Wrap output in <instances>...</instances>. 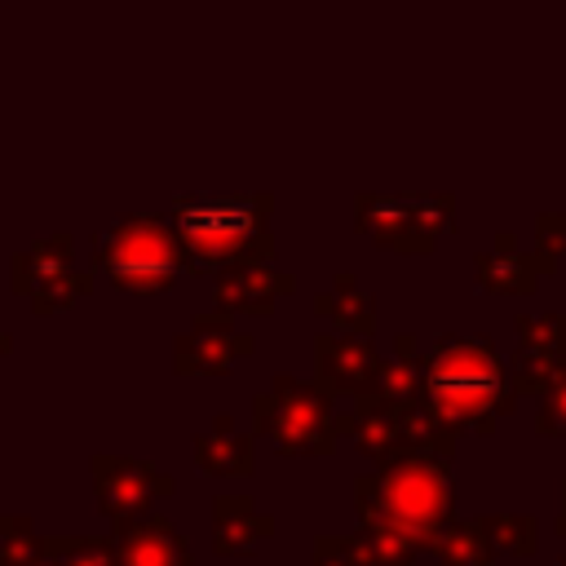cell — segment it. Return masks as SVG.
I'll use <instances>...</instances> for the list:
<instances>
[{"mask_svg":"<svg viewBox=\"0 0 566 566\" xmlns=\"http://www.w3.org/2000/svg\"><path fill=\"white\" fill-rule=\"evenodd\" d=\"M517 407V394L509 385L504 363L495 358V345L482 336L442 332L424 358V385H420V411L460 438V429L486 433L495 416H509Z\"/></svg>","mask_w":566,"mask_h":566,"instance_id":"obj_1","label":"cell"},{"mask_svg":"<svg viewBox=\"0 0 566 566\" xmlns=\"http://www.w3.org/2000/svg\"><path fill=\"white\" fill-rule=\"evenodd\" d=\"M354 509L363 517L394 522L411 531L416 539H429L451 517V455L438 451H407L394 460H380L376 473H363L354 482Z\"/></svg>","mask_w":566,"mask_h":566,"instance_id":"obj_2","label":"cell"},{"mask_svg":"<svg viewBox=\"0 0 566 566\" xmlns=\"http://www.w3.org/2000/svg\"><path fill=\"white\" fill-rule=\"evenodd\" d=\"M270 195H217V199H177L172 226L177 243L190 256V270L208 265H265L274 256L270 239Z\"/></svg>","mask_w":566,"mask_h":566,"instance_id":"obj_3","label":"cell"},{"mask_svg":"<svg viewBox=\"0 0 566 566\" xmlns=\"http://www.w3.org/2000/svg\"><path fill=\"white\" fill-rule=\"evenodd\" d=\"M336 438H354V447L367 460H394L407 451H438V455H455V433L438 429L420 407H402V402H385L380 394H363L354 398L345 411L332 416Z\"/></svg>","mask_w":566,"mask_h":566,"instance_id":"obj_4","label":"cell"},{"mask_svg":"<svg viewBox=\"0 0 566 566\" xmlns=\"http://www.w3.org/2000/svg\"><path fill=\"white\" fill-rule=\"evenodd\" d=\"M332 398L296 376H279L256 402L252 424L261 438H270L283 455H332L336 451V424H332Z\"/></svg>","mask_w":566,"mask_h":566,"instance_id":"obj_5","label":"cell"},{"mask_svg":"<svg viewBox=\"0 0 566 566\" xmlns=\"http://www.w3.org/2000/svg\"><path fill=\"white\" fill-rule=\"evenodd\" d=\"M451 195H358L354 221L367 239H376L389 252H433L438 239L451 230Z\"/></svg>","mask_w":566,"mask_h":566,"instance_id":"obj_6","label":"cell"},{"mask_svg":"<svg viewBox=\"0 0 566 566\" xmlns=\"http://www.w3.org/2000/svg\"><path fill=\"white\" fill-rule=\"evenodd\" d=\"M97 265L124 292H164L181 270H190V256L159 221H128L106 239Z\"/></svg>","mask_w":566,"mask_h":566,"instance_id":"obj_7","label":"cell"},{"mask_svg":"<svg viewBox=\"0 0 566 566\" xmlns=\"http://www.w3.org/2000/svg\"><path fill=\"white\" fill-rule=\"evenodd\" d=\"M566 367V314H517V354L509 367L513 394H544Z\"/></svg>","mask_w":566,"mask_h":566,"instance_id":"obj_8","label":"cell"},{"mask_svg":"<svg viewBox=\"0 0 566 566\" xmlns=\"http://www.w3.org/2000/svg\"><path fill=\"white\" fill-rule=\"evenodd\" d=\"M376 349L371 336H349V332H318L314 336V385L332 394L363 398L376 389Z\"/></svg>","mask_w":566,"mask_h":566,"instance_id":"obj_9","label":"cell"},{"mask_svg":"<svg viewBox=\"0 0 566 566\" xmlns=\"http://www.w3.org/2000/svg\"><path fill=\"white\" fill-rule=\"evenodd\" d=\"M172 349H177L172 363H177L181 376H221V371H230L243 354H252V336L239 332V327L230 323V314L221 310V314H199L195 327H190Z\"/></svg>","mask_w":566,"mask_h":566,"instance_id":"obj_10","label":"cell"},{"mask_svg":"<svg viewBox=\"0 0 566 566\" xmlns=\"http://www.w3.org/2000/svg\"><path fill=\"white\" fill-rule=\"evenodd\" d=\"M212 292L226 314H270L279 305V296L296 292V279L287 270H270V265H226Z\"/></svg>","mask_w":566,"mask_h":566,"instance_id":"obj_11","label":"cell"},{"mask_svg":"<svg viewBox=\"0 0 566 566\" xmlns=\"http://www.w3.org/2000/svg\"><path fill=\"white\" fill-rule=\"evenodd\" d=\"M97 491H102V509L111 517H133L142 513L155 495H168L172 482L164 473H155L150 464L137 460H97Z\"/></svg>","mask_w":566,"mask_h":566,"instance_id":"obj_12","label":"cell"},{"mask_svg":"<svg viewBox=\"0 0 566 566\" xmlns=\"http://www.w3.org/2000/svg\"><path fill=\"white\" fill-rule=\"evenodd\" d=\"M473 270H478V283L495 296H531L539 287V261L535 252L517 248V234H500L495 252H482Z\"/></svg>","mask_w":566,"mask_h":566,"instance_id":"obj_13","label":"cell"},{"mask_svg":"<svg viewBox=\"0 0 566 566\" xmlns=\"http://www.w3.org/2000/svg\"><path fill=\"white\" fill-rule=\"evenodd\" d=\"M115 557H119V566H190L186 539H181V535L172 531V522H164V517L119 526Z\"/></svg>","mask_w":566,"mask_h":566,"instance_id":"obj_14","label":"cell"},{"mask_svg":"<svg viewBox=\"0 0 566 566\" xmlns=\"http://www.w3.org/2000/svg\"><path fill=\"white\" fill-rule=\"evenodd\" d=\"M212 522H217V553L221 557L252 553L256 544H265L274 535V517L261 513V509H252L248 495H217Z\"/></svg>","mask_w":566,"mask_h":566,"instance_id":"obj_15","label":"cell"},{"mask_svg":"<svg viewBox=\"0 0 566 566\" xmlns=\"http://www.w3.org/2000/svg\"><path fill=\"white\" fill-rule=\"evenodd\" d=\"M195 460L203 473H217V478H252L256 469L252 433H239L230 416H217L212 429L195 438Z\"/></svg>","mask_w":566,"mask_h":566,"instance_id":"obj_16","label":"cell"},{"mask_svg":"<svg viewBox=\"0 0 566 566\" xmlns=\"http://www.w3.org/2000/svg\"><path fill=\"white\" fill-rule=\"evenodd\" d=\"M314 314L327 318L336 332H349V336H371V327H376V305L358 287L354 274H336L332 287L314 296Z\"/></svg>","mask_w":566,"mask_h":566,"instance_id":"obj_17","label":"cell"},{"mask_svg":"<svg viewBox=\"0 0 566 566\" xmlns=\"http://www.w3.org/2000/svg\"><path fill=\"white\" fill-rule=\"evenodd\" d=\"M398 354L394 358H380L376 367V389L385 402H402V407H420V385H424V354H420V340L411 332H398Z\"/></svg>","mask_w":566,"mask_h":566,"instance_id":"obj_18","label":"cell"},{"mask_svg":"<svg viewBox=\"0 0 566 566\" xmlns=\"http://www.w3.org/2000/svg\"><path fill=\"white\" fill-rule=\"evenodd\" d=\"M438 566H491L495 535H491V517H464V522H447L433 539H429Z\"/></svg>","mask_w":566,"mask_h":566,"instance_id":"obj_19","label":"cell"},{"mask_svg":"<svg viewBox=\"0 0 566 566\" xmlns=\"http://www.w3.org/2000/svg\"><path fill=\"white\" fill-rule=\"evenodd\" d=\"M424 548V539H416L411 531L380 522V517H363L354 531V553L358 566H411V557Z\"/></svg>","mask_w":566,"mask_h":566,"instance_id":"obj_20","label":"cell"},{"mask_svg":"<svg viewBox=\"0 0 566 566\" xmlns=\"http://www.w3.org/2000/svg\"><path fill=\"white\" fill-rule=\"evenodd\" d=\"M535 517H522V513H495L491 517V535H495V548L509 553V557H531L539 535H535Z\"/></svg>","mask_w":566,"mask_h":566,"instance_id":"obj_21","label":"cell"},{"mask_svg":"<svg viewBox=\"0 0 566 566\" xmlns=\"http://www.w3.org/2000/svg\"><path fill=\"white\" fill-rule=\"evenodd\" d=\"M562 256H566V212L539 217L535 221V261H539V274H553Z\"/></svg>","mask_w":566,"mask_h":566,"instance_id":"obj_22","label":"cell"},{"mask_svg":"<svg viewBox=\"0 0 566 566\" xmlns=\"http://www.w3.org/2000/svg\"><path fill=\"white\" fill-rule=\"evenodd\" d=\"M535 433L539 438H566V367L557 371V380L544 389V407L535 416Z\"/></svg>","mask_w":566,"mask_h":566,"instance_id":"obj_23","label":"cell"},{"mask_svg":"<svg viewBox=\"0 0 566 566\" xmlns=\"http://www.w3.org/2000/svg\"><path fill=\"white\" fill-rule=\"evenodd\" d=\"M314 566H358L354 535H314Z\"/></svg>","mask_w":566,"mask_h":566,"instance_id":"obj_24","label":"cell"},{"mask_svg":"<svg viewBox=\"0 0 566 566\" xmlns=\"http://www.w3.org/2000/svg\"><path fill=\"white\" fill-rule=\"evenodd\" d=\"M66 566H111V557H106L102 548H84V557H75V562H66Z\"/></svg>","mask_w":566,"mask_h":566,"instance_id":"obj_25","label":"cell"},{"mask_svg":"<svg viewBox=\"0 0 566 566\" xmlns=\"http://www.w3.org/2000/svg\"><path fill=\"white\" fill-rule=\"evenodd\" d=\"M557 535L566 539V478H562V513H557Z\"/></svg>","mask_w":566,"mask_h":566,"instance_id":"obj_26","label":"cell"},{"mask_svg":"<svg viewBox=\"0 0 566 566\" xmlns=\"http://www.w3.org/2000/svg\"><path fill=\"white\" fill-rule=\"evenodd\" d=\"M557 566H566V557H562V562H557Z\"/></svg>","mask_w":566,"mask_h":566,"instance_id":"obj_27","label":"cell"}]
</instances>
